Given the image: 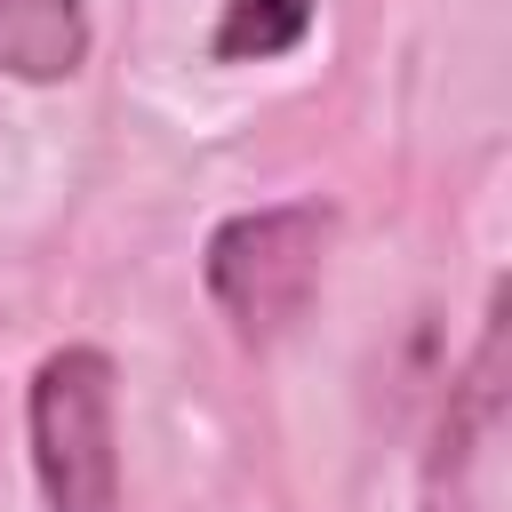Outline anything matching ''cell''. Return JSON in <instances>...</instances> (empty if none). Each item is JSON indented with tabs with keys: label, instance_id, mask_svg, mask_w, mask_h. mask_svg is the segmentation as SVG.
I'll use <instances>...</instances> for the list:
<instances>
[{
	"label": "cell",
	"instance_id": "obj_1",
	"mask_svg": "<svg viewBox=\"0 0 512 512\" xmlns=\"http://www.w3.org/2000/svg\"><path fill=\"white\" fill-rule=\"evenodd\" d=\"M32 472L48 512H112L120 504V432H112V360L96 344H64L32 368Z\"/></svg>",
	"mask_w": 512,
	"mask_h": 512
},
{
	"label": "cell",
	"instance_id": "obj_2",
	"mask_svg": "<svg viewBox=\"0 0 512 512\" xmlns=\"http://www.w3.org/2000/svg\"><path fill=\"white\" fill-rule=\"evenodd\" d=\"M320 264H328V208H312V200L256 208L208 240V296L224 304V320L248 344H264L304 312Z\"/></svg>",
	"mask_w": 512,
	"mask_h": 512
},
{
	"label": "cell",
	"instance_id": "obj_3",
	"mask_svg": "<svg viewBox=\"0 0 512 512\" xmlns=\"http://www.w3.org/2000/svg\"><path fill=\"white\" fill-rule=\"evenodd\" d=\"M496 360H504V320L488 312V336L472 352V376L464 392L448 400V424H440V448H432V480H424V512H472L464 504V472L488 464V440H496Z\"/></svg>",
	"mask_w": 512,
	"mask_h": 512
},
{
	"label": "cell",
	"instance_id": "obj_4",
	"mask_svg": "<svg viewBox=\"0 0 512 512\" xmlns=\"http://www.w3.org/2000/svg\"><path fill=\"white\" fill-rule=\"evenodd\" d=\"M88 64V8L80 0H0V72L8 80H72Z\"/></svg>",
	"mask_w": 512,
	"mask_h": 512
},
{
	"label": "cell",
	"instance_id": "obj_5",
	"mask_svg": "<svg viewBox=\"0 0 512 512\" xmlns=\"http://www.w3.org/2000/svg\"><path fill=\"white\" fill-rule=\"evenodd\" d=\"M312 24V0H224L216 16V64H264V56H288Z\"/></svg>",
	"mask_w": 512,
	"mask_h": 512
}]
</instances>
